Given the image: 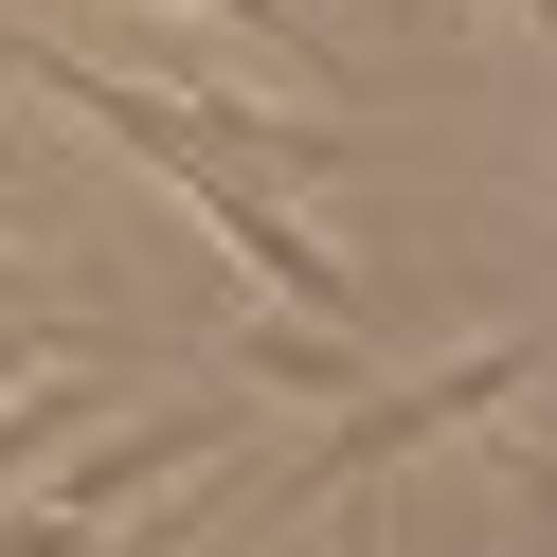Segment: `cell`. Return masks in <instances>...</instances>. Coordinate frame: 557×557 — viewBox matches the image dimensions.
Listing matches in <instances>:
<instances>
[{
    "instance_id": "obj_1",
    "label": "cell",
    "mask_w": 557,
    "mask_h": 557,
    "mask_svg": "<svg viewBox=\"0 0 557 557\" xmlns=\"http://www.w3.org/2000/svg\"><path fill=\"white\" fill-rule=\"evenodd\" d=\"M521 396H540V324H485L468 360H432V377H360V396H342V432L252 449V521H306V504H342V485L413 468L432 432H468V413H521Z\"/></svg>"
},
{
    "instance_id": "obj_2",
    "label": "cell",
    "mask_w": 557,
    "mask_h": 557,
    "mask_svg": "<svg viewBox=\"0 0 557 557\" xmlns=\"http://www.w3.org/2000/svg\"><path fill=\"white\" fill-rule=\"evenodd\" d=\"M234 360H252L270 396H306V413H342V396H360V342H342V324H306V306H252V324H234Z\"/></svg>"
},
{
    "instance_id": "obj_3",
    "label": "cell",
    "mask_w": 557,
    "mask_h": 557,
    "mask_svg": "<svg viewBox=\"0 0 557 557\" xmlns=\"http://www.w3.org/2000/svg\"><path fill=\"white\" fill-rule=\"evenodd\" d=\"M54 360H126V324H90V306H0V396Z\"/></svg>"
},
{
    "instance_id": "obj_4",
    "label": "cell",
    "mask_w": 557,
    "mask_h": 557,
    "mask_svg": "<svg viewBox=\"0 0 557 557\" xmlns=\"http://www.w3.org/2000/svg\"><path fill=\"white\" fill-rule=\"evenodd\" d=\"M485 18H504V37H540V0H485Z\"/></svg>"
},
{
    "instance_id": "obj_5",
    "label": "cell",
    "mask_w": 557,
    "mask_h": 557,
    "mask_svg": "<svg viewBox=\"0 0 557 557\" xmlns=\"http://www.w3.org/2000/svg\"><path fill=\"white\" fill-rule=\"evenodd\" d=\"M342 557H396V521H360V540H342Z\"/></svg>"
}]
</instances>
